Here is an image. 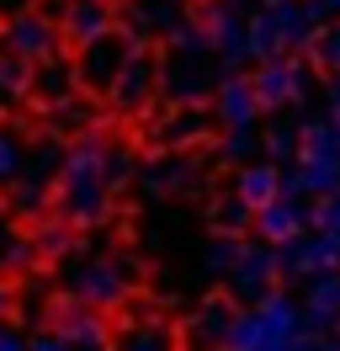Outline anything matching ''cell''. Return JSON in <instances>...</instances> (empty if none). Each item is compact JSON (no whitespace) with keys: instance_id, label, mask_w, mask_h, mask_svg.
I'll return each instance as SVG.
<instances>
[{"instance_id":"obj_1","label":"cell","mask_w":340,"mask_h":351,"mask_svg":"<svg viewBox=\"0 0 340 351\" xmlns=\"http://www.w3.org/2000/svg\"><path fill=\"white\" fill-rule=\"evenodd\" d=\"M303 335V308L287 293H260L245 314L229 319L223 351H293V341Z\"/></svg>"},{"instance_id":"obj_2","label":"cell","mask_w":340,"mask_h":351,"mask_svg":"<svg viewBox=\"0 0 340 351\" xmlns=\"http://www.w3.org/2000/svg\"><path fill=\"white\" fill-rule=\"evenodd\" d=\"M106 149L90 138V144H80L75 154H64V171H59V208L69 223H101L106 219V202H112V192H106Z\"/></svg>"},{"instance_id":"obj_3","label":"cell","mask_w":340,"mask_h":351,"mask_svg":"<svg viewBox=\"0 0 340 351\" xmlns=\"http://www.w3.org/2000/svg\"><path fill=\"white\" fill-rule=\"evenodd\" d=\"M127 277H133V261L123 256H85V261L69 266V298L90 308H112L127 298Z\"/></svg>"},{"instance_id":"obj_4","label":"cell","mask_w":340,"mask_h":351,"mask_svg":"<svg viewBox=\"0 0 340 351\" xmlns=\"http://www.w3.org/2000/svg\"><path fill=\"white\" fill-rule=\"evenodd\" d=\"M138 38L133 32H101L96 43H80V59H75V75H80L85 90H112V80L123 75V64L133 59Z\"/></svg>"},{"instance_id":"obj_5","label":"cell","mask_w":340,"mask_h":351,"mask_svg":"<svg viewBox=\"0 0 340 351\" xmlns=\"http://www.w3.org/2000/svg\"><path fill=\"white\" fill-rule=\"evenodd\" d=\"M255 101H260V112L266 107H293V101H303L308 96V64H293V59H260V69H255Z\"/></svg>"},{"instance_id":"obj_6","label":"cell","mask_w":340,"mask_h":351,"mask_svg":"<svg viewBox=\"0 0 340 351\" xmlns=\"http://www.w3.org/2000/svg\"><path fill=\"white\" fill-rule=\"evenodd\" d=\"M276 256H282V271H287V277H303V282H308L319 271H335L340 266V234H324V229L308 234V229H303L298 240L276 245Z\"/></svg>"},{"instance_id":"obj_7","label":"cell","mask_w":340,"mask_h":351,"mask_svg":"<svg viewBox=\"0 0 340 351\" xmlns=\"http://www.w3.org/2000/svg\"><path fill=\"white\" fill-rule=\"evenodd\" d=\"M282 277V256H276V245L255 240V245H239V261L229 271V287L239 298H260V293H271V282Z\"/></svg>"},{"instance_id":"obj_8","label":"cell","mask_w":340,"mask_h":351,"mask_svg":"<svg viewBox=\"0 0 340 351\" xmlns=\"http://www.w3.org/2000/svg\"><path fill=\"white\" fill-rule=\"evenodd\" d=\"M5 53H16L21 64H38V59H48V53H59V27L42 22V16H32V11H21V16H11L5 22Z\"/></svg>"},{"instance_id":"obj_9","label":"cell","mask_w":340,"mask_h":351,"mask_svg":"<svg viewBox=\"0 0 340 351\" xmlns=\"http://www.w3.org/2000/svg\"><path fill=\"white\" fill-rule=\"evenodd\" d=\"M154 86H160V64H154V59L144 53V43H138V48H133V59L123 64V75L112 80V90H106V96H112L123 112H138V107H149Z\"/></svg>"},{"instance_id":"obj_10","label":"cell","mask_w":340,"mask_h":351,"mask_svg":"<svg viewBox=\"0 0 340 351\" xmlns=\"http://www.w3.org/2000/svg\"><path fill=\"white\" fill-rule=\"evenodd\" d=\"M308 229V208L303 197H271L266 208H255V234L266 245H287Z\"/></svg>"},{"instance_id":"obj_11","label":"cell","mask_w":340,"mask_h":351,"mask_svg":"<svg viewBox=\"0 0 340 351\" xmlns=\"http://www.w3.org/2000/svg\"><path fill=\"white\" fill-rule=\"evenodd\" d=\"M335 325H340V271H319V277H308V293H303V330L324 335Z\"/></svg>"},{"instance_id":"obj_12","label":"cell","mask_w":340,"mask_h":351,"mask_svg":"<svg viewBox=\"0 0 340 351\" xmlns=\"http://www.w3.org/2000/svg\"><path fill=\"white\" fill-rule=\"evenodd\" d=\"M160 86L170 90V101L191 107L197 96H208L212 75H208V64H202V53H181V48H175V59H170V64L160 69ZM212 90H218V86H212Z\"/></svg>"},{"instance_id":"obj_13","label":"cell","mask_w":340,"mask_h":351,"mask_svg":"<svg viewBox=\"0 0 340 351\" xmlns=\"http://www.w3.org/2000/svg\"><path fill=\"white\" fill-rule=\"evenodd\" d=\"M75 86H80V75H75V64H69L64 53L38 59V64H32V75H27V90H32V96H42L48 107L69 101V96H75Z\"/></svg>"},{"instance_id":"obj_14","label":"cell","mask_w":340,"mask_h":351,"mask_svg":"<svg viewBox=\"0 0 340 351\" xmlns=\"http://www.w3.org/2000/svg\"><path fill=\"white\" fill-rule=\"evenodd\" d=\"M75 351H106V319L90 304H59V325H53Z\"/></svg>"},{"instance_id":"obj_15","label":"cell","mask_w":340,"mask_h":351,"mask_svg":"<svg viewBox=\"0 0 340 351\" xmlns=\"http://www.w3.org/2000/svg\"><path fill=\"white\" fill-rule=\"evenodd\" d=\"M218 123L223 128H255V117H260V101H255V86L245 75H229V80H218Z\"/></svg>"},{"instance_id":"obj_16","label":"cell","mask_w":340,"mask_h":351,"mask_svg":"<svg viewBox=\"0 0 340 351\" xmlns=\"http://www.w3.org/2000/svg\"><path fill=\"white\" fill-rule=\"evenodd\" d=\"M234 197L250 202V208H266L271 197H282V171H276L271 160H250V165H239V171H234Z\"/></svg>"},{"instance_id":"obj_17","label":"cell","mask_w":340,"mask_h":351,"mask_svg":"<svg viewBox=\"0 0 340 351\" xmlns=\"http://www.w3.org/2000/svg\"><path fill=\"white\" fill-rule=\"evenodd\" d=\"M64 32H69V43H96L101 32H112V5L106 0H64Z\"/></svg>"},{"instance_id":"obj_18","label":"cell","mask_w":340,"mask_h":351,"mask_svg":"<svg viewBox=\"0 0 340 351\" xmlns=\"http://www.w3.org/2000/svg\"><path fill=\"white\" fill-rule=\"evenodd\" d=\"M202 138H208V112L197 107V101L170 112L165 128H160V144H170V149H186V144H202Z\"/></svg>"},{"instance_id":"obj_19","label":"cell","mask_w":340,"mask_h":351,"mask_svg":"<svg viewBox=\"0 0 340 351\" xmlns=\"http://www.w3.org/2000/svg\"><path fill=\"white\" fill-rule=\"evenodd\" d=\"M144 192L149 197H165V192H191L197 186V176H191L186 160H154V165H144Z\"/></svg>"},{"instance_id":"obj_20","label":"cell","mask_w":340,"mask_h":351,"mask_svg":"<svg viewBox=\"0 0 340 351\" xmlns=\"http://www.w3.org/2000/svg\"><path fill=\"white\" fill-rule=\"evenodd\" d=\"M229 319H234V308L223 304V298L202 304L197 314H191V341H202V346H223V335H229Z\"/></svg>"},{"instance_id":"obj_21","label":"cell","mask_w":340,"mask_h":351,"mask_svg":"<svg viewBox=\"0 0 340 351\" xmlns=\"http://www.w3.org/2000/svg\"><path fill=\"white\" fill-rule=\"evenodd\" d=\"M112 351H175V330L160 319H144V325H127V335Z\"/></svg>"},{"instance_id":"obj_22","label":"cell","mask_w":340,"mask_h":351,"mask_svg":"<svg viewBox=\"0 0 340 351\" xmlns=\"http://www.w3.org/2000/svg\"><path fill=\"white\" fill-rule=\"evenodd\" d=\"M266 154H271L276 171H287V165H298V128H287V123H276L271 133H266Z\"/></svg>"},{"instance_id":"obj_23","label":"cell","mask_w":340,"mask_h":351,"mask_svg":"<svg viewBox=\"0 0 340 351\" xmlns=\"http://www.w3.org/2000/svg\"><path fill=\"white\" fill-rule=\"evenodd\" d=\"M308 59H314L319 69H330V75L340 69V22H335V27H319V32H314V43H308Z\"/></svg>"},{"instance_id":"obj_24","label":"cell","mask_w":340,"mask_h":351,"mask_svg":"<svg viewBox=\"0 0 340 351\" xmlns=\"http://www.w3.org/2000/svg\"><path fill=\"white\" fill-rule=\"evenodd\" d=\"M212 223H218L223 234H239V229H250V223H255V208H250V202H239V197H223L218 208H212Z\"/></svg>"},{"instance_id":"obj_25","label":"cell","mask_w":340,"mask_h":351,"mask_svg":"<svg viewBox=\"0 0 340 351\" xmlns=\"http://www.w3.org/2000/svg\"><path fill=\"white\" fill-rule=\"evenodd\" d=\"M234 261H239V234H218V240L208 245V256H202V266H208L212 277H229Z\"/></svg>"},{"instance_id":"obj_26","label":"cell","mask_w":340,"mask_h":351,"mask_svg":"<svg viewBox=\"0 0 340 351\" xmlns=\"http://www.w3.org/2000/svg\"><path fill=\"white\" fill-rule=\"evenodd\" d=\"M101 176H106V192H123L127 181H133V154H127V149H106Z\"/></svg>"},{"instance_id":"obj_27","label":"cell","mask_w":340,"mask_h":351,"mask_svg":"<svg viewBox=\"0 0 340 351\" xmlns=\"http://www.w3.org/2000/svg\"><path fill=\"white\" fill-rule=\"evenodd\" d=\"M255 128H223V160H239V165H250V154H255Z\"/></svg>"},{"instance_id":"obj_28","label":"cell","mask_w":340,"mask_h":351,"mask_svg":"<svg viewBox=\"0 0 340 351\" xmlns=\"http://www.w3.org/2000/svg\"><path fill=\"white\" fill-rule=\"evenodd\" d=\"M308 223H319L324 234H340V192H324L319 208H308Z\"/></svg>"},{"instance_id":"obj_29","label":"cell","mask_w":340,"mask_h":351,"mask_svg":"<svg viewBox=\"0 0 340 351\" xmlns=\"http://www.w3.org/2000/svg\"><path fill=\"white\" fill-rule=\"evenodd\" d=\"M21 160H27V154H21L16 133L0 128V181H16V176H21Z\"/></svg>"},{"instance_id":"obj_30","label":"cell","mask_w":340,"mask_h":351,"mask_svg":"<svg viewBox=\"0 0 340 351\" xmlns=\"http://www.w3.org/2000/svg\"><path fill=\"white\" fill-rule=\"evenodd\" d=\"M27 351H75V346L64 341L59 330H42V335H32V341H27Z\"/></svg>"},{"instance_id":"obj_31","label":"cell","mask_w":340,"mask_h":351,"mask_svg":"<svg viewBox=\"0 0 340 351\" xmlns=\"http://www.w3.org/2000/svg\"><path fill=\"white\" fill-rule=\"evenodd\" d=\"M64 245H69V229H64V223H48L38 234V250H64Z\"/></svg>"},{"instance_id":"obj_32","label":"cell","mask_w":340,"mask_h":351,"mask_svg":"<svg viewBox=\"0 0 340 351\" xmlns=\"http://www.w3.org/2000/svg\"><path fill=\"white\" fill-rule=\"evenodd\" d=\"M324 101H330V117H340V69L330 75V86H324Z\"/></svg>"},{"instance_id":"obj_33","label":"cell","mask_w":340,"mask_h":351,"mask_svg":"<svg viewBox=\"0 0 340 351\" xmlns=\"http://www.w3.org/2000/svg\"><path fill=\"white\" fill-rule=\"evenodd\" d=\"M0 351H27V341H21L11 325H0Z\"/></svg>"},{"instance_id":"obj_34","label":"cell","mask_w":340,"mask_h":351,"mask_svg":"<svg viewBox=\"0 0 340 351\" xmlns=\"http://www.w3.org/2000/svg\"><path fill=\"white\" fill-rule=\"evenodd\" d=\"M27 5H32V0H0V16H5V22H11V16H21V11H27Z\"/></svg>"},{"instance_id":"obj_35","label":"cell","mask_w":340,"mask_h":351,"mask_svg":"<svg viewBox=\"0 0 340 351\" xmlns=\"http://www.w3.org/2000/svg\"><path fill=\"white\" fill-rule=\"evenodd\" d=\"M330 144H335V154H340V117H330Z\"/></svg>"},{"instance_id":"obj_36","label":"cell","mask_w":340,"mask_h":351,"mask_svg":"<svg viewBox=\"0 0 340 351\" xmlns=\"http://www.w3.org/2000/svg\"><path fill=\"white\" fill-rule=\"evenodd\" d=\"M314 351H340V341H314Z\"/></svg>"},{"instance_id":"obj_37","label":"cell","mask_w":340,"mask_h":351,"mask_svg":"<svg viewBox=\"0 0 340 351\" xmlns=\"http://www.w3.org/2000/svg\"><path fill=\"white\" fill-rule=\"evenodd\" d=\"M5 308H11V287H0V314H5Z\"/></svg>"},{"instance_id":"obj_38","label":"cell","mask_w":340,"mask_h":351,"mask_svg":"<svg viewBox=\"0 0 340 351\" xmlns=\"http://www.w3.org/2000/svg\"><path fill=\"white\" fill-rule=\"evenodd\" d=\"M271 5H276V0H271Z\"/></svg>"}]
</instances>
